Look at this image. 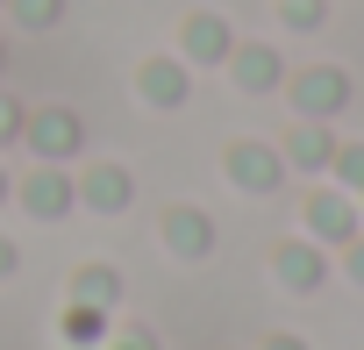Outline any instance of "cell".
Returning <instances> with one entry per match:
<instances>
[{
    "label": "cell",
    "mask_w": 364,
    "mask_h": 350,
    "mask_svg": "<svg viewBox=\"0 0 364 350\" xmlns=\"http://www.w3.org/2000/svg\"><path fill=\"white\" fill-rule=\"evenodd\" d=\"M22 143L36 150V164H65V157H79L86 122H79L72 107H29V115H22Z\"/></svg>",
    "instance_id": "1"
},
{
    "label": "cell",
    "mask_w": 364,
    "mask_h": 350,
    "mask_svg": "<svg viewBox=\"0 0 364 350\" xmlns=\"http://www.w3.org/2000/svg\"><path fill=\"white\" fill-rule=\"evenodd\" d=\"M15 201L29 208V222H65V215L79 208V186L65 179V164H36L29 179L15 186Z\"/></svg>",
    "instance_id": "2"
},
{
    "label": "cell",
    "mask_w": 364,
    "mask_h": 350,
    "mask_svg": "<svg viewBox=\"0 0 364 350\" xmlns=\"http://www.w3.org/2000/svg\"><path fill=\"white\" fill-rule=\"evenodd\" d=\"M72 186H79V201L100 208V215H122V208H129V171H122V164H93L86 179H72Z\"/></svg>",
    "instance_id": "3"
},
{
    "label": "cell",
    "mask_w": 364,
    "mask_h": 350,
    "mask_svg": "<svg viewBox=\"0 0 364 350\" xmlns=\"http://www.w3.org/2000/svg\"><path fill=\"white\" fill-rule=\"evenodd\" d=\"M72 300H86V307H114V300H122V279H114L107 265H79V272H72Z\"/></svg>",
    "instance_id": "4"
},
{
    "label": "cell",
    "mask_w": 364,
    "mask_h": 350,
    "mask_svg": "<svg viewBox=\"0 0 364 350\" xmlns=\"http://www.w3.org/2000/svg\"><path fill=\"white\" fill-rule=\"evenodd\" d=\"M58 329H65V343H79V350H86V343H100V336H107V307H86V300H72Z\"/></svg>",
    "instance_id": "5"
},
{
    "label": "cell",
    "mask_w": 364,
    "mask_h": 350,
    "mask_svg": "<svg viewBox=\"0 0 364 350\" xmlns=\"http://www.w3.org/2000/svg\"><path fill=\"white\" fill-rule=\"evenodd\" d=\"M164 236H171V250H186V258H200V250H208V215H193V208H178V215H164Z\"/></svg>",
    "instance_id": "6"
},
{
    "label": "cell",
    "mask_w": 364,
    "mask_h": 350,
    "mask_svg": "<svg viewBox=\"0 0 364 350\" xmlns=\"http://www.w3.org/2000/svg\"><path fill=\"white\" fill-rule=\"evenodd\" d=\"M178 93H186V72H178V65H143V100L171 107Z\"/></svg>",
    "instance_id": "7"
},
{
    "label": "cell",
    "mask_w": 364,
    "mask_h": 350,
    "mask_svg": "<svg viewBox=\"0 0 364 350\" xmlns=\"http://www.w3.org/2000/svg\"><path fill=\"white\" fill-rule=\"evenodd\" d=\"M8 15H15L22 29H58V15H65V0H8Z\"/></svg>",
    "instance_id": "8"
},
{
    "label": "cell",
    "mask_w": 364,
    "mask_h": 350,
    "mask_svg": "<svg viewBox=\"0 0 364 350\" xmlns=\"http://www.w3.org/2000/svg\"><path fill=\"white\" fill-rule=\"evenodd\" d=\"M22 115H29V107H22L15 93H0V143H22Z\"/></svg>",
    "instance_id": "9"
},
{
    "label": "cell",
    "mask_w": 364,
    "mask_h": 350,
    "mask_svg": "<svg viewBox=\"0 0 364 350\" xmlns=\"http://www.w3.org/2000/svg\"><path fill=\"white\" fill-rule=\"evenodd\" d=\"M236 179H243V186H272V164H264L257 150H236Z\"/></svg>",
    "instance_id": "10"
},
{
    "label": "cell",
    "mask_w": 364,
    "mask_h": 350,
    "mask_svg": "<svg viewBox=\"0 0 364 350\" xmlns=\"http://www.w3.org/2000/svg\"><path fill=\"white\" fill-rule=\"evenodd\" d=\"M186 43H193V58H215V51H222V29H215V22H193Z\"/></svg>",
    "instance_id": "11"
},
{
    "label": "cell",
    "mask_w": 364,
    "mask_h": 350,
    "mask_svg": "<svg viewBox=\"0 0 364 350\" xmlns=\"http://www.w3.org/2000/svg\"><path fill=\"white\" fill-rule=\"evenodd\" d=\"M15 265H22V250H15V236H0V279H15Z\"/></svg>",
    "instance_id": "12"
},
{
    "label": "cell",
    "mask_w": 364,
    "mask_h": 350,
    "mask_svg": "<svg viewBox=\"0 0 364 350\" xmlns=\"http://www.w3.org/2000/svg\"><path fill=\"white\" fill-rule=\"evenodd\" d=\"M114 350H157V343H150V336H122Z\"/></svg>",
    "instance_id": "13"
},
{
    "label": "cell",
    "mask_w": 364,
    "mask_h": 350,
    "mask_svg": "<svg viewBox=\"0 0 364 350\" xmlns=\"http://www.w3.org/2000/svg\"><path fill=\"white\" fill-rule=\"evenodd\" d=\"M15 201V179H8V171H0V208H8Z\"/></svg>",
    "instance_id": "14"
},
{
    "label": "cell",
    "mask_w": 364,
    "mask_h": 350,
    "mask_svg": "<svg viewBox=\"0 0 364 350\" xmlns=\"http://www.w3.org/2000/svg\"><path fill=\"white\" fill-rule=\"evenodd\" d=\"M0 72H8V43H0Z\"/></svg>",
    "instance_id": "15"
},
{
    "label": "cell",
    "mask_w": 364,
    "mask_h": 350,
    "mask_svg": "<svg viewBox=\"0 0 364 350\" xmlns=\"http://www.w3.org/2000/svg\"><path fill=\"white\" fill-rule=\"evenodd\" d=\"M0 8H8V0H0Z\"/></svg>",
    "instance_id": "16"
}]
</instances>
